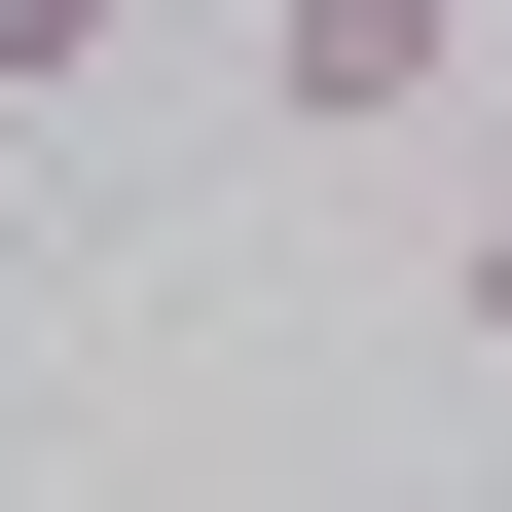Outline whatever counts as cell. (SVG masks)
<instances>
[{"instance_id": "cell-2", "label": "cell", "mask_w": 512, "mask_h": 512, "mask_svg": "<svg viewBox=\"0 0 512 512\" xmlns=\"http://www.w3.org/2000/svg\"><path fill=\"white\" fill-rule=\"evenodd\" d=\"M110 37H147V0H0V110H74V74H110Z\"/></svg>"}, {"instance_id": "cell-3", "label": "cell", "mask_w": 512, "mask_h": 512, "mask_svg": "<svg viewBox=\"0 0 512 512\" xmlns=\"http://www.w3.org/2000/svg\"><path fill=\"white\" fill-rule=\"evenodd\" d=\"M439 330H476V366H512V220H476V256H439Z\"/></svg>"}, {"instance_id": "cell-1", "label": "cell", "mask_w": 512, "mask_h": 512, "mask_svg": "<svg viewBox=\"0 0 512 512\" xmlns=\"http://www.w3.org/2000/svg\"><path fill=\"white\" fill-rule=\"evenodd\" d=\"M256 110L293 147H439L476 110V0H256Z\"/></svg>"}]
</instances>
